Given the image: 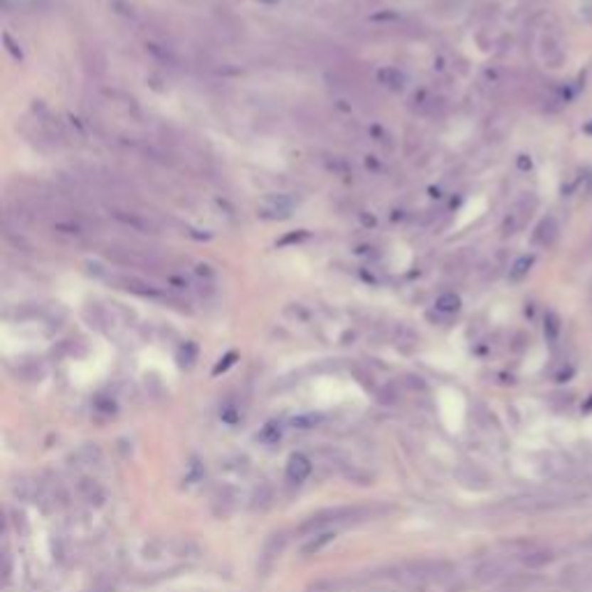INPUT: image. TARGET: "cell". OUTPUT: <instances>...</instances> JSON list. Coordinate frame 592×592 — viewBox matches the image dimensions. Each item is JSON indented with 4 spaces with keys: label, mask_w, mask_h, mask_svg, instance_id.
<instances>
[{
    "label": "cell",
    "mask_w": 592,
    "mask_h": 592,
    "mask_svg": "<svg viewBox=\"0 0 592 592\" xmlns=\"http://www.w3.org/2000/svg\"><path fill=\"white\" fill-rule=\"evenodd\" d=\"M373 514H375L373 507H331V509H324V512L312 514L310 518H305V521L299 525V534L310 539V536H314L317 532L333 530V527L342 525V523L364 521V518H370Z\"/></svg>",
    "instance_id": "obj_1"
},
{
    "label": "cell",
    "mask_w": 592,
    "mask_h": 592,
    "mask_svg": "<svg viewBox=\"0 0 592 592\" xmlns=\"http://www.w3.org/2000/svg\"><path fill=\"white\" fill-rule=\"evenodd\" d=\"M516 574V564L504 558H490L477 564L475 569V583L477 586H497V583H507Z\"/></svg>",
    "instance_id": "obj_2"
},
{
    "label": "cell",
    "mask_w": 592,
    "mask_h": 592,
    "mask_svg": "<svg viewBox=\"0 0 592 592\" xmlns=\"http://www.w3.org/2000/svg\"><path fill=\"white\" fill-rule=\"evenodd\" d=\"M238 504H240V493L236 486L231 484L216 486V490L211 495V509L218 518H227L231 514H236Z\"/></svg>",
    "instance_id": "obj_3"
},
{
    "label": "cell",
    "mask_w": 592,
    "mask_h": 592,
    "mask_svg": "<svg viewBox=\"0 0 592 592\" xmlns=\"http://www.w3.org/2000/svg\"><path fill=\"white\" fill-rule=\"evenodd\" d=\"M287 546V534L285 532H273L268 539L264 541V549L259 553V571L268 574L273 569V564L280 560V555Z\"/></svg>",
    "instance_id": "obj_4"
},
{
    "label": "cell",
    "mask_w": 592,
    "mask_h": 592,
    "mask_svg": "<svg viewBox=\"0 0 592 592\" xmlns=\"http://www.w3.org/2000/svg\"><path fill=\"white\" fill-rule=\"evenodd\" d=\"M77 495L79 500H83L88 507H102L107 502V490L100 484L95 477L81 475L77 479Z\"/></svg>",
    "instance_id": "obj_5"
},
{
    "label": "cell",
    "mask_w": 592,
    "mask_h": 592,
    "mask_svg": "<svg viewBox=\"0 0 592 592\" xmlns=\"http://www.w3.org/2000/svg\"><path fill=\"white\" fill-rule=\"evenodd\" d=\"M105 453H102V447L95 442H83L81 447H77L70 453V465L72 467H97Z\"/></svg>",
    "instance_id": "obj_6"
},
{
    "label": "cell",
    "mask_w": 592,
    "mask_h": 592,
    "mask_svg": "<svg viewBox=\"0 0 592 592\" xmlns=\"http://www.w3.org/2000/svg\"><path fill=\"white\" fill-rule=\"evenodd\" d=\"M9 488H12V495L16 500H21V502H33V500L40 497V488H42V481L40 479H33V477H14L12 479V484H9Z\"/></svg>",
    "instance_id": "obj_7"
},
{
    "label": "cell",
    "mask_w": 592,
    "mask_h": 592,
    "mask_svg": "<svg viewBox=\"0 0 592 592\" xmlns=\"http://www.w3.org/2000/svg\"><path fill=\"white\" fill-rule=\"evenodd\" d=\"M312 475V460L305 453H294L287 460V479L294 484H303L305 479Z\"/></svg>",
    "instance_id": "obj_8"
},
{
    "label": "cell",
    "mask_w": 592,
    "mask_h": 592,
    "mask_svg": "<svg viewBox=\"0 0 592 592\" xmlns=\"http://www.w3.org/2000/svg\"><path fill=\"white\" fill-rule=\"evenodd\" d=\"M294 208V201L290 197H285V194H278V197H268L264 204V216L273 218V220H285L290 218V213Z\"/></svg>",
    "instance_id": "obj_9"
},
{
    "label": "cell",
    "mask_w": 592,
    "mask_h": 592,
    "mask_svg": "<svg viewBox=\"0 0 592 592\" xmlns=\"http://www.w3.org/2000/svg\"><path fill=\"white\" fill-rule=\"evenodd\" d=\"M553 558L555 555L551 551L532 546V549H525L523 553H518V564H521V567H527V569H536V567H544V564L553 562Z\"/></svg>",
    "instance_id": "obj_10"
},
{
    "label": "cell",
    "mask_w": 592,
    "mask_h": 592,
    "mask_svg": "<svg viewBox=\"0 0 592 592\" xmlns=\"http://www.w3.org/2000/svg\"><path fill=\"white\" fill-rule=\"evenodd\" d=\"M558 231H560V227H558V222H555V218H544L541 222H539V227L534 229V236H532V240L536 245H553V240L558 238Z\"/></svg>",
    "instance_id": "obj_11"
},
{
    "label": "cell",
    "mask_w": 592,
    "mask_h": 592,
    "mask_svg": "<svg viewBox=\"0 0 592 592\" xmlns=\"http://www.w3.org/2000/svg\"><path fill=\"white\" fill-rule=\"evenodd\" d=\"M275 502V490L271 484H259L253 493V500H250V509L253 512H266V509H271Z\"/></svg>",
    "instance_id": "obj_12"
},
{
    "label": "cell",
    "mask_w": 592,
    "mask_h": 592,
    "mask_svg": "<svg viewBox=\"0 0 592 592\" xmlns=\"http://www.w3.org/2000/svg\"><path fill=\"white\" fill-rule=\"evenodd\" d=\"M333 541H336V530H324V532H317V534L310 536V539L303 544L301 555H305V558H308V555H317V553H322V551L327 549L329 544H333Z\"/></svg>",
    "instance_id": "obj_13"
},
{
    "label": "cell",
    "mask_w": 592,
    "mask_h": 592,
    "mask_svg": "<svg viewBox=\"0 0 592 592\" xmlns=\"http://www.w3.org/2000/svg\"><path fill=\"white\" fill-rule=\"evenodd\" d=\"M114 218L123 225L132 227L137 231H146V234H155V225L148 218L137 216V213H127V211H114Z\"/></svg>",
    "instance_id": "obj_14"
},
{
    "label": "cell",
    "mask_w": 592,
    "mask_h": 592,
    "mask_svg": "<svg viewBox=\"0 0 592 592\" xmlns=\"http://www.w3.org/2000/svg\"><path fill=\"white\" fill-rule=\"evenodd\" d=\"M118 282L123 285V290H127V292H132V294H139V296H162V292L157 290V287H153V285H148V282H144V280H139V278H127V275H120L118 278Z\"/></svg>",
    "instance_id": "obj_15"
},
{
    "label": "cell",
    "mask_w": 592,
    "mask_h": 592,
    "mask_svg": "<svg viewBox=\"0 0 592 592\" xmlns=\"http://www.w3.org/2000/svg\"><path fill=\"white\" fill-rule=\"evenodd\" d=\"M377 81L384 83V86L391 88V90H403L405 83H407V77L398 68H388L386 65V68H382L377 72Z\"/></svg>",
    "instance_id": "obj_16"
},
{
    "label": "cell",
    "mask_w": 592,
    "mask_h": 592,
    "mask_svg": "<svg viewBox=\"0 0 592 592\" xmlns=\"http://www.w3.org/2000/svg\"><path fill=\"white\" fill-rule=\"evenodd\" d=\"M534 266V255H523V257H518L516 262L512 264V268H509V280L512 282H518V280H523V278L530 273V268Z\"/></svg>",
    "instance_id": "obj_17"
},
{
    "label": "cell",
    "mask_w": 592,
    "mask_h": 592,
    "mask_svg": "<svg viewBox=\"0 0 592 592\" xmlns=\"http://www.w3.org/2000/svg\"><path fill=\"white\" fill-rule=\"evenodd\" d=\"M435 305H438V310H440V312H444V314H453V312H458V310H460L462 301H460V296H458V294H453V292H444Z\"/></svg>",
    "instance_id": "obj_18"
},
{
    "label": "cell",
    "mask_w": 592,
    "mask_h": 592,
    "mask_svg": "<svg viewBox=\"0 0 592 592\" xmlns=\"http://www.w3.org/2000/svg\"><path fill=\"white\" fill-rule=\"evenodd\" d=\"M458 479H460V484H467L472 488H486V477L481 475L479 470H472V467H465V470H458Z\"/></svg>",
    "instance_id": "obj_19"
},
{
    "label": "cell",
    "mask_w": 592,
    "mask_h": 592,
    "mask_svg": "<svg viewBox=\"0 0 592 592\" xmlns=\"http://www.w3.org/2000/svg\"><path fill=\"white\" fill-rule=\"evenodd\" d=\"M544 333H546V340L555 342L560 338V317L555 312H546L544 317Z\"/></svg>",
    "instance_id": "obj_20"
},
{
    "label": "cell",
    "mask_w": 592,
    "mask_h": 592,
    "mask_svg": "<svg viewBox=\"0 0 592 592\" xmlns=\"http://www.w3.org/2000/svg\"><path fill=\"white\" fill-rule=\"evenodd\" d=\"M317 423H322V414L308 412V414L294 416V419H292V428H296V430H310V428H314Z\"/></svg>",
    "instance_id": "obj_21"
},
{
    "label": "cell",
    "mask_w": 592,
    "mask_h": 592,
    "mask_svg": "<svg viewBox=\"0 0 592 592\" xmlns=\"http://www.w3.org/2000/svg\"><path fill=\"white\" fill-rule=\"evenodd\" d=\"M280 438H282V428H280V423H275V421L266 423L264 428L259 430V435H257V440L264 442V444H275Z\"/></svg>",
    "instance_id": "obj_22"
},
{
    "label": "cell",
    "mask_w": 592,
    "mask_h": 592,
    "mask_svg": "<svg viewBox=\"0 0 592 592\" xmlns=\"http://www.w3.org/2000/svg\"><path fill=\"white\" fill-rule=\"evenodd\" d=\"M194 361H197V345H194V342H185V347L181 349V354H179L181 368H192Z\"/></svg>",
    "instance_id": "obj_23"
},
{
    "label": "cell",
    "mask_w": 592,
    "mask_h": 592,
    "mask_svg": "<svg viewBox=\"0 0 592 592\" xmlns=\"http://www.w3.org/2000/svg\"><path fill=\"white\" fill-rule=\"evenodd\" d=\"M204 475H206V470H204V465L199 460H192L190 465H188V475H185V484H197V481L204 479Z\"/></svg>",
    "instance_id": "obj_24"
},
{
    "label": "cell",
    "mask_w": 592,
    "mask_h": 592,
    "mask_svg": "<svg viewBox=\"0 0 592 592\" xmlns=\"http://www.w3.org/2000/svg\"><path fill=\"white\" fill-rule=\"evenodd\" d=\"M236 359H238V354L236 352H229V354L225 356V359H220V364L213 368V375H220V373H225V370L229 368V366H234L236 364Z\"/></svg>",
    "instance_id": "obj_25"
},
{
    "label": "cell",
    "mask_w": 592,
    "mask_h": 592,
    "mask_svg": "<svg viewBox=\"0 0 592 592\" xmlns=\"http://www.w3.org/2000/svg\"><path fill=\"white\" fill-rule=\"evenodd\" d=\"M303 238H308V231L305 229H299V231H294V234H287L285 238L278 240V245H290V243H299V240Z\"/></svg>",
    "instance_id": "obj_26"
},
{
    "label": "cell",
    "mask_w": 592,
    "mask_h": 592,
    "mask_svg": "<svg viewBox=\"0 0 592 592\" xmlns=\"http://www.w3.org/2000/svg\"><path fill=\"white\" fill-rule=\"evenodd\" d=\"M220 416H222V421H227V423H236V421H238V410H236V407L227 405V407H222Z\"/></svg>",
    "instance_id": "obj_27"
},
{
    "label": "cell",
    "mask_w": 592,
    "mask_h": 592,
    "mask_svg": "<svg viewBox=\"0 0 592 592\" xmlns=\"http://www.w3.org/2000/svg\"><path fill=\"white\" fill-rule=\"evenodd\" d=\"M3 40H5V44H7V51L12 53L16 60H21V58H23V53H21V49H18V46L12 42V37H9V35L5 33V35H3Z\"/></svg>",
    "instance_id": "obj_28"
},
{
    "label": "cell",
    "mask_w": 592,
    "mask_h": 592,
    "mask_svg": "<svg viewBox=\"0 0 592 592\" xmlns=\"http://www.w3.org/2000/svg\"><path fill=\"white\" fill-rule=\"evenodd\" d=\"M532 166V160L527 155H518V169H523V171H527Z\"/></svg>",
    "instance_id": "obj_29"
},
{
    "label": "cell",
    "mask_w": 592,
    "mask_h": 592,
    "mask_svg": "<svg viewBox=\"0 0 592 592\" xmlns=\"http://www.w3.org/2000/svg\"><path fill=\"white\" fill-rule=\"evenodd\" d=\"M257 3H264V5H278L280 0H257Z\"/></svg>",
    "instance_id": "obj_30"
},
{
    "label": "cell",
    "mask_w": 592,
    "mask_h": 592,
    "mask_svg": "<svg viewBox=\"0 0 592 592\" xmlns=\"http://www.w3.org/2000/svg\"><path fill=\"white\" fill-rule=\"evenodd\" d=\"M586 130H588V132H590V134H592V123H590V125H588V127H586Z\"/></svg>",
    "instance_id": "obj_31"
}]
</instances>
